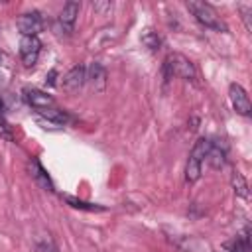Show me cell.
<instances>
[{
    "label": "cell",
    "mask_w": 252,
    "mask_h": 252,
    "mask_svg": "<svg viewBox=\"0 0 252 252\" xmlns=\"http://www.w3.org/2000/svg\"><path fill=\"white\" fill-rule=\"evenodd\" d=\"M240 14H242V20H244V26H246V30L250 32V30H252V22H250V14H252V8H250V6H240Z\"/></svg>",
    "instance_id": "d6986e66"
},
{
    "label": "cell",
    "mask_w": 252,
    "mask_h": 252,
    "mask_svg": "<svg viewBox=\"0 0 252 252\" xmlns=\"http://www.w3.org/2000/svg\"><path fill=\"white\" fill-rule=\"evenodd\" d=\"M228 96H230V102H232V106H234V110H236L238 114L250 116V110H252L250 98H248L246 91H244L238 83H232V85L228 87Z\"/></svg>",
    "instance_id": "8992f818"
},
{
    "label": "cell",
    "mask_w": 252,
    "mask_h": 252,
    "mask_svg": "<svg viewBox=\"0 0 252 252\" xmlns=\"http://www.w3.org/2000/svg\"><path fill=\"white\" fill-rule=\"evenodd\" d=\"M55 75H57L55 71H51V73H49V85H53V83H55Z\"/></svg>",
    "instance_id": "44dd1931"
},
{
    "label": "cell",
    "mask_w": 252,
    "mask_h": 252,
    "mask_svg": "<svg viewBox=\"0 0 252 252\" xmlns=\"http://www.w3.org/2000/svg\"><path fill=\"white\" fill-rule=\"evenodd\" d=\"M205 159L209 161V165H211L213 169H220V167L224 165V161H226V146L220 148V144L211 142V148H209Z\"/></svg>",
    "instance_id": "8fae6325"
},
{
    "label": "cell",
    "mask_w": 252,
    "mask_h": 252,
    "mask_svg": "<svg viewBox=\"0 0 252 252\" xmlns=\"http://www.w3.org/2000/svg\"><path fill=\"white\" fill-rule=\"evenodd\" d=\"M232 187H234V193L238 197L248 199V183L240 171H232Z\"/></svg>",
    "instance_id": "4fadbf2b"
},
{
    "label": "cell",
    "mask_w": 252,
    "mask_h": 252,
    "mask_svg": "<svg viewBox=\"0 0 252 252\" xmlns=\"http://www.w3.org/2000/svg\"><path fill=\"white\" fill-rule=\"evenodd\" d=\"M65 201L71 205V207H75V209H83V211H104V207H100V205H93V203H87V201H81V199H75V197H71V195H65Z\"/></svg>",
    "instance_id": "2e32d148"
},
{
    "label": "cell",
    "mask_w": 252,
    "mask_h": 252,
    "mask_svg": "<svg viewBox=\"0 0 252 252\" xmlns=\"http://www.w3.org/2000/svg\"><path fill=\"white\" fill-rule=\"evenodd\" d=\"M0 112H2V100H0Z\"/></svg>",
    "instance_id": "7402d4cb"
},
{
    "label": "cell",
    "mask_w": 252,
    "mask_h": 252,
    "mask_svg": "<svg viewBox=\"0 0 252 252\" xmlns=\"http://www.w3.org/2000/svg\"><path fill=\"white\" fill-rule=\"evenodd\" d=\"M77 16H79V2H67L63 6V10L59 12V26L65 33H71L73 28H75V22H77Z\"/></svg>",
    "instance_id": "ba28073f"
},
{
    "label": "cell",
    "mask_w": 252,
    "mask_h": 252,
    "mask_svg": "<svg viewBox=\"0 0 252 252\" xmlns=\"http://www.w3.org/2000/svg\"><path fill=\"white\" fill-rule=\"evenodd\" d=\"M0 61H2V51H0Z\"/></svg>",
    "instance_id": "603a6c76"
},
{
    "label": "cell",
    "mask_w": 252,
    "mask_h": 252,
    "mask_svg": "<svg viewBox=\"0 0 252 252\" xmlns=\"http://www.w3.org/2000/svg\"><path fill=\"white\" fill-rule=\"evenodd\" d=\"M39 51H41V41L37 39V35H22V39H20V57H22V63L26 67H33L37 63Z\"/></svg>",
    "instance_id": "3957f363"
},
{
    "label": "cell",
    "mask_w": 252,
    "mask_h": 252,
    "mask_svg": "<svg viewBox=\"0 0 252 252\" xmlns=\"http://www.w3.org/2000/svg\"><path fill=\"white\" fill-rule=\"evenodd\" d=\"M85 81H87V67L85 65H75L63 77V89L67 93H77L85 85Z\"/></svg>",
    "instance_id": "52a82bcc"
},
{
    "label": "cell",
    "mask_w": 252,
    "mask_h": 252,
    "mask_svg": "<svg viewBox=\"0 0 252 252\" xmlns=\"http://www.w3.org/2000/svg\"><path fill=\"white\" fill-rule=\"evenodd\" d=\"M142 43H144L148 49L156 51V49H159V45H161V37L158 35V32H154V30H146V32L142 33Z\"/></svg>",
    "instance_id": "5bb4252c"
},
{
    "label": "cell",
    "mask_w": 252,
    "mask_h": 252,
    "mask_svg": "<svg viewBox=\"0 0 252 252\" xmlns=\"http://www.w3.org/2000/svg\"><path fill=\"white\" fill-rule=\"evenodd\" d=\"M28 171H30L32 179H33L41 189H45V191H55L53 181L49 179V175L45 173V169L41 167V163H39L37 159H30V161H28Z\"/></svg>",
    "instance_id": "9c48e42d"
},
{
    "label": "cell",
    "mask_w": 252,
    "mask_h": 252,
    "mask_svg": "<svg viewBox=\"0 0 252 252\" xmlns=\"http://www.w3.org/2000/svg\"><path fill=\"white\" fill-rule=\"evenodd\" d=\"M201 163H203V161H199L197 158H193V156L189 154L187 163H185V181H187V183L199 181V177H201Z\"/></svg>",
    "instance_id": "7c38bea8"
},
{
    "label": "cell",
    "mask_w": 252,
    "mask_h": 252,
    "mask_svg": "<svg viewBox=\"0 0 252 252\" xmlns=\"http://www.w3.org/2000/svg\"><path fill=\"white\" fill-rule=\"evenodd\" d=\"M87 81L91 83L94 93L104 91V87H106V71H104V67L100 63H93L87 69Z\"/></svg>",
    "instance_id": "30bf717a"
},
{
    "label": "cell",
    "mask_w": 252,
    "mask_h": 252,
    "mask_svg": "<svg viewBox=\"0 0 252 252\" xmlns=\"http://www.w3.org/2000/svg\"><path fill=\"white\" fill-rule=\"evenodd\" d=\"M209 148H211V140H209V138H199V140L195 142L193 150H191V156L197 158L199 161H203L205 156H207V152H209Z\"/></svg>",
    "instance_id": "9a60e30c"
},
{
    "label": "cell",
    "mask_w": 252,
    "mask_h": 252,
    "mask_svg": "<svg viewBox=\"0 0 252 252\" xmlns=\"http://www.w3.org/2000/svg\"><path fill=\"white\" fill-rule=\"evenodd\" d=\"M163 75L165 79H173V77H181V79H187V81H193L195 79V65L181 53H171L165 57L163 61Z\"/></svg>",
    "instance_id": "7a4b0ae2"
},
{
    "label": "cell",
    "mask_w": 252,
    "mask_h": 252,
    "mask_svg": "<svg viewBox=\"0 0 252 252\" xmlns=\"http://www.w3.org/2000/svg\"><path fill=\"white\" fill-rule=\"evenodd\" d=\"M0 138L6 140V142H14V132H12L10 124L2 118V114H0Z\"/></svg>",
    "instance_id": "e0dca14e"
},
{
    "label": "cell",
    "mask_w": 252,
    "mask_h": 252,
    "mask_svg": "<svg viewBox=\"0 0 252 252\" xmlns=\"http://www.w3.org/2000/svg\"><path fill=\"white\" fill-rule=\"evenodd\" d=\"M24 98H26V102H28L32 108H35L37 112L55 106L53 96L47 94V93H43V91H39V89H24Z\"/></svg>",
    "instance_id": "5b68a950"
},
{
    "label": "cell",
    "mask_w": 252,
    "mask_h": 252,
    "mask_svg": "<svg viewBox=\"0 0 252 252\" xmlns=\"http://www.w3.org/2000/svg\"><path fill=\"white\" fill-rule=\"evenodd\" d=\"M93 10L98 12V14H106L112 10V2H94L93 4Z\"/></svg>",
    "instance_id": "ffe728a7"
},
{
    "label": "cell",
    "mask_w": 252,
    "mask_h": 252,
    "mask_svg": "<svg viewBox=\"0 0 252 252\" xmlns=\"http://www.w3.org/2000/svg\"><path fill=\"white\" fill-rule=\"evenodd\" d=\"M187 10L195 16V20L201 26H205L209 30H215V32H226V26L222 24L220 16L217 14V10L211 4L199 2V0H191V2H187Z\"/></svg>",
    "instance_id": "6da1fadb"
},
{
    "label": "cell",
    "mask_w": 252,
    "mask_h": 252,
    "mask_svg": "<svg viewBox=\"0 0 252 252\" xmlns=\"http://www.w3.org/2000/svg\"><path fill=\"white\" fill-rule=\"evenodd\" d=\"M16 26L22 32V35H37L43 28V18L39 12H26L18 16Z\"/></svg>",
    "instance_id": "277c9868"
},
{
    "label": "cell",
    "mask_w": 252,
    "mask_h": 252,
    "mask_svg": "<svg viewBox=\"0 0 252 252\" xmlns=\"http://www.w3.org/2000/svg\"><path fill=\"white\" fill-rule=\"evenodd\" d=\"M37 252H57V248H55L51 238H45V240H41L37 244Z\"/></svg>",
    "instance_id": "ac0fdd59"
}]
</instances>
